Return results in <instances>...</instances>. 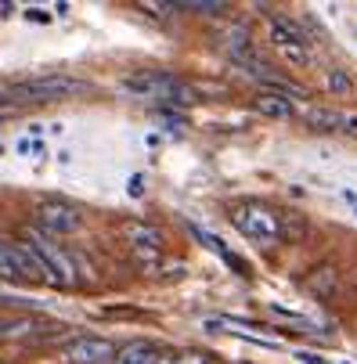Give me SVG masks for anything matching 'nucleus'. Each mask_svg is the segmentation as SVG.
<instances>
[{
  "instance_id": "obj_9",
  "label": "nucleus",
  "mask_w": 357,
  "mask_h": 364,
  "mask_svg": "<svg viewBox=\"0 0 357 364\" xmlns=\"http://www.w3.org/2000/svg\"><path fill=\"white\" fill-rule=\"evenodd\" d=\"M303 116H307V123L314 130H343V134H353L357 137V116H350V112H339V109H307Z\"/></svg>"
},
{
  "instance_id": "obj_5",
  "label": "nucleus",
  "mask_w": 357,
  "mask_h": 364,
  "mask_svg": "<svg viewBox=\"0 0 357 364\" xmlns=\"http://www.w3.org/2000/svg\"><path fill=\"white\" fill-rule=\"evenodd\" d=\"M36 231L47 235V238H62V235H76L83 228V213L76 210L73 202H58V198H50V202H40L36 205Z\"/></svg>"
},
{
  "instance_id": "obj_3",
  "label": "nucleus",
  "mask_w": 357,
  "mask_h": 364,
  "mask_svg": "<svg viewBox=\"0 0 357 364\" xmlns=\"http://www.w3.org/2000/svg\"><path fill=\"white\" fill-rule=\"evenodd\" d=\"M231 220L235 228L252 238V242H260V245H271L282 238V217L271 210V205H260V202H242L231 210Z\"/></svg>"
},
{
  "instance_id": "obj_7",
  "label": "nucleus",
  "mask_w": 357,
  "mask_h": 364,
  "mask_svg": "<svg viewBox=\"0 0 357 364\" xmlns=\"http://www.w3.org/2000/svg\"><path fill=\"white\" fill-rule=\"evenodd\" d=\"M267 33H271V43L282 50L292 65H307V62H311V55H307V36H303V29H299L296 22H289V18H271Z\"/></svg>"
},
{
  "instance_id": "obj_13",
  "label": "nucleus",
  "mask_w": 357,
  "mask_h": 364,
  "mask_svg": "<svg viewBox=\"0 0 357 364\" xmlns=\"http://www.w3.org/2000/svg\"><path fill=\"white\" fill-rule=\"evenodd\" d=\"M191 235H195V238H198L202 245H206V249H213V252H217V256L224 259V264H231L235 271H242V274L249 271V267L242 264V259H238V256H235L231 249H224V245H220V238H217V235H210V231H202V228H195V224H191Z\"/></svg>"
},
{
  "instance_id": "obj_17",
  "label": "nucleus",
  "mask_w": 357,
  "mask_h": 364,
  "mask_svg": "<svg viewBox=\"0 0 357 364\" xmlns=\"http://www.w3.org/2000/svg\"><path fill=\"white\" fill-rule=\"evenodd\" d=\"M325 83H329V90H332L336 97H346V94H353V80H350L343 69H332V73L325 76Z\"/></svg>"
},
{
  "instance_id": "obj_23",
  "label": "nucleus",
  "mask_w": 357,
  "mask_h": 364,
  "mask_svg": "<svg viewBox=\"0 0 357 364\" xmlns=\"http://www.w3.org/2000/svg\"><path fill=\"white\" fill-rule=\"evenodd\" d=\"M0 112H4V97H0Z\"/></svg>"
},
{
  "instance_id": "obj_15",
  "label": "nucleus",
  "mask_w": 357,
  "mask_h": 364,
  "mask_svg": "<svg viewBox=\"0 0 357 364\" xmlns=\"http://www.w3.org/2000/svg\"><path fill=\"white\" fill-rule=\"evenodd\" d=\"M177 11H195V15H220L228 11L224 0H181V4H174Z\"/></svg>"
},
{
  "instance_id": "obj_19",
  "label": "nucleus",
  "mask_w": 357,
  "mask_h": 364,
  "mask_svg": "<svg viewBox=\"0 0 357 364\" xmlns=\"http://www.w3.org/2000/svg\"><path fill=\"white\" fill-rule=\"evenodd\" d=\"M159 364H213L206 353H174V357H159Z\"/></svg>"
},
{
  "instance_id": "obj_6",
  "label": "nucleus",
  "mask_w": 357,
  "mask_h": 364,
  "mask_svg": "<svg viewBox=\"0 0 357 364\" xmlns=\"http://www.w3.org/2000/svg\"><path fill=\"white\" fill-rule=\"evenodd\" d=\"M58 357L65 364H112L116 357V346L101 336H76L69 343H62Z\"/></svg>"
},
{
  "instance_id": "obj_10",
  "label": "nucleus",
  "mask_w": 357,
  "mask_h": 364,
  "mask_svg": "<svg viewBox=\"0 0 357 364\" xmlns=\"http://www.w3.org/2000/svg\"><path fill=\"white\" fill-rule=\"evenodd\" d=\"M159 357H163L159 346H151L144 339H134V343H127V346L116 350L112 364H159Z\"/></svg>"
},
{
  "instance_id": "obj_21",
  "label": "nucleus",
  "mask_w": 357,
  "mask_h": 364,
  "mask_svg": "<svg viewBox=\"0 0 357 364\" xmlns=\"http://www.w3.org/2000/svg\"><path fill=\"white\" fill-rule=\"evenodd\" d=\"M303 364H329V360H321V357H314V353H296Z\"/></svg>"
},
{
  "instance_id": "obj_20",
  "label": "nucleus",
  "mask_w": 357,
  "mask_h": 364,
  "mask_svg": "<svg viewBox=\"0 0 357 364\" xmlns=\"http://www.w3.org/2000/svg\"><path fill=\"white\" fill-rule=\"evenodd\" d=\"M18 155H26V159H40L43 144H40L36 137H22V141H18Z\"/></svg>"
},
{
  "instance_id": "obj_2",
  "label": "nucleus",
  "mask_w": 357,
  "mask_h": 364,
  "mask_svg": "<svg viewBox=\"0 0 357 364\" xmlns=\"http://www.w3.org/2000/svg\"><path fill=\"white\" fill-rule=\"evenodd\" d=\"M22 242L36 252L40 267H43V282H47V285H58V289L76 285V264H73V256H69L58 242H50V238H47V235H40V231H26V238H22Z\"/></svg>"
},
{
  "instance_id": "obj_18",
  "label": "nucleus",
  "mask_w": 357,
  "mask_h": 364,
  "mask_svg": "<svg viewBox=\"0 0 357 364\" xmlns=\"http://www.w3.org/2000/svg\"><path fill=\"white\" fill-rule=\"evenodd\" d=\"M29 321H0V343L4 339H22V336H29Z\"/></svg>"
},
{
  "instance_id": "obj_4",
  "label": "nucleus",
  "mask_w": 357,
  "mask_h": 364,
  "mask_svg": "<svg viewBox=\"0 0 357 364\" xmlns=\"http://www.w3.org/2000/svg\"><path fill=\"white\" fill-rule=\"evenodd\" d=\"M87 90V80H76V76H65V73H50V76H33V80H22L11 87L15 97L22 101H58V97H73V94H83Z\"/></svg>"
},
{
  "instance_id": "obj_8",
  "label": "nucleus",
  "mask_w": 357,
  "mask_h": 364,
  "mask_svg": "<svg viewBox=\"0 0 357 364\" xmlns=\"http://www.w3.org/2000/svg\"><path fill=\"white\" fill-rule=\"evenodd\" d=\"M123 238L130 242L137 264H156L159 252H163V245H166V235H163L159 228L141 224V220H127V224H123Z\"/></svg>"
},
{
  "instance_id": "obj_1",
  "label": "nucleus",
  "mask_w": 357,
  "mask_h": 364,
  "mask_svg": "<svg viewBox=\"0 0 357 364\" xmlns=\"http://www.w3.org/2000/svg\"><path fill=\"white\" fill-rule=\"evenodd\" d=\"M119 87L144 101H170V105H191L195 101V90L170 73H137V76H127Z\"/></svg>"
},
{
  "instance_id": "obj_14",
  "label": "nucleus",
  "mask_w": 357,
  "mask_h": 364,
  "mask_svg": "<svg viewBox=\"0 0 357 364\" xmlns=\"http://www.w3.org/2000/svg\"><path fill=\"white\" fill-rule=\"evenodd\" d=\"M0 278H8V282H22L18 264H15V245H11L8 238H0Z\"/></svg>"
},
{
  "instance_id": "obj_22",
  "label": "nucleus",
  "mask_w": 357,
  "mask_h": 364,
  "mask_svg": "<svg viewBox=\"0 0 357 364\" xmlns=\"http://www.w3.org/2000/svg\"><path fill=\"white\" fill-rule=\"evenodd\" d=\"M141 184H144V181H141V177H130V195H134V198H137V195H141V191H144V188H141Z\"/></svg>"
},
{
  "instance_id": "obj_16",
  "label": "nucleus",
  "mask_w": 357,
  "mask_h": 364,
  "mask_svg": "<svg viewBox=\"0 0 357 364\" xmlns=\"http://www.w3.org/2000/svg\"><path fill=\"white\" fill-rule=\"evenodd\" d=\"M307 289H311V292H318V296H329V292L336 289V271H332V267H321L318 274H311V278H307Z\"/></svg>"
},
{
  "instance_id": "obj_11",
  "label": "nucleus",
  "mask_w": 357,
  "mask_h": 364,
  "mask_svg": "<svg viewBox=\"0 0 357 364\" xmlns=\"http://www.w3.org/2000/svg\"><path fill=\"white\" fill-rule=\"evenodd\" d=\"M252 109H257L260 116H267V119H292V101L289 97H282V94H260L257 101H252Z\"/></svg>"
},
{
  "instance_id": "obj_12",
  "label": "nucleus",
  "mask_w": 357,
  "mask_h": 364,
  "mask_svg": "<svg viewBox=\"0 0 357 364\" xmlns=\"http://www.w3.org/2000/svg\"><path fill=\"white\" fill-rule=\"evenodd\" d=\"M15 245V264H18V274H22V282H43V267H40V259H36V252L26 245V242H11Z\"/></svg>"
}]
</instances>
